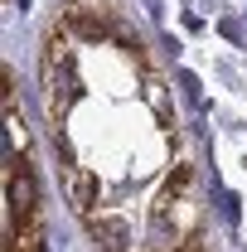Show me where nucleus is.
Wrapping results in <instances>:
<instances>
[{"mask_svg":"<svg viewBox=\"0 0 247 252\" xmlns=\"http://www.w3.org/2000/svg\"><path fill=\"white\" fill-rule=\"evenodd\" d=\"M185 185H189V165H175V170L165 175V194H160V199H170V194H180Z\"/></svg>","mask_w":247,"mask_h":252,"instance_id":"5","label":"nucleus"},{"mask_svg":"<svg viewBox=\"0 0 247 252\" xmlns=\"http://www.w3.org/2000/svg\"><path fill=\"white\" fill-rule=\"evenodd\" d=\"M5 199H10V223L39 214V180H34L30 160H5Z\"/></svg>","mask_w":247,"mask_h":252,"instance_id":"1","label":"nucleus"},{"mask_svg":"<svg viewBox=\"0 0 247 252\" xmlns=\"http://www.w3.org/2000/svg\"><path fill=\"white\" fill-rule=\"evenodd\" d=\"M88 233L102 252H126L131 248V223L117 214H88Z\"/></svg>","mask_w":247,"mask_h":252,"instance_id":"3","label":"nucleus"},{"mask_svg":"<svg viewBox=\"0 0 247 252\" xmlns=\"http://www.w3.org/2000/svg\"><path fill=\"white\" fill-rule=\"evenodd\" d=\"M63 30H73L78 39L97 44V39H107V34L117 30V20H112V10H107V5H73V10L63 15Z\"/></svg>","mask_w":247,"mask_h":252,"instance_id":"2","label":"nucleus"},{"mask_svg":"<svg viewBox=\"0 0 247 252\" xmlns=\"http://www.w3.org/2000/svg\"><path fill=\"white\" fill-rule=\"evenodd\" d=\"M63 194H68V204H73L78 214H93V204H97V180H93V175H83L73 160H63Z\"/></svg>","mask_w":247,"mask_h":252,"instance_id":"4","label":"nucleus"}]
</instances>
